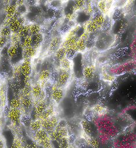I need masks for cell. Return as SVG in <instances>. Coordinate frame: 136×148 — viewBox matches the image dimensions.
Listing matches in <instances>:
<instances>
[{
  "mask_svg": "<svg viewBox=\"0 0 136 148\" xmlns=\"http://www.w3.org/2000/svg\"><path fill=\"white\" fill-rule=\"evenodd\" d=\"M0 148H7L6 139L1 135H0Z\"/></svg>",
  "mask_w": 136,
  "mask_h": 148,
  "instance_id": "52",
  "label": "cell"
},
{
  "mask_svg": "<svg viewBox=\"0 0 136 148\" xmlns=\"http://www.w3.org/2000/svg\"><path fill=\"white\" fill-rule=\"evenodd\" d=\"M80 125L82 132L89 137H97L94 134L97 132V128L90 121L86 119H82L80 122Z\"/></svg>",
  "mask_w": 136,
  "mask_h": 148,
  "instance_id": "5",
  "label": "cell"
},
{
  "mask_svg": "<svg viewBox=\"0 0 136 148\" xmlns=\"http://www.w3.org/2000/svg\"><path fill=\"white\" fill-rule=\"evenodd\" d=\"M12 75L15 78H19L22 75L21 69V62L18 64H16V65L14 66Z\"/></svg>",
  "mask_w": 136,
  "mask_h": 148,
  "instance_id": "44",
  "label": "cell"
},
{
  "mask_svg": "<svg viewBox=\"0 0 136 148\" xmlns=\"http://www.w3.org/2000/svg\"><path fill=\"white\" fill-rule=\"evenodd\" d=\"M33 44V40H32V36L29 35L26 36V38H23L21 40L20 43V47L22 49L26 48V47H29L32 46Z\"/></svg>",
  "mask_w": 136,
  "mask_h": 148,
  "instance_id": "42",
  "label": "cell"
},
{
  "mask_svg": "<svg viewBox=\"0 0 136 148\" xmlns=\"http://www.w3.org/2000/svg\"><path fill=\"white\" fill-rule=\"evenodd\" d=\"M78 53L72 46L66 48V57L71 60H73Z\"/></svg>",
  "mask_w": 136,
  "mask_h": 148,
  "instance_id": "47",
  "label": "cell"
},
{
  "mask_svg": "<svg viewBox=\"0 0 136 148\" xmlns=\"http://www.w3.org/2000/svg\"><path fill=\"white\" fill-rule=\"evenodd\" d=\"M59 120L58 117L55 114L48 119L42 120V128L50 134L55 130Z\"/></svg>",
  "mask_w": 136,
  "mask_h": 148,
  "instance_id": "11",
  "label": "cell"
},
{
  "mask_svg": "<svg viewBox=\"0 0 136 148\" xmlns=\"http://www.w3.org/2000/svg\"><path fill=\"white\" fill-rule=\"evenodd\" d=\"M58 78L55 85L57 87L65 89L69 84L71 78L72 71H67L60 68L57 69Z\"/></svg>",
  "mask_w": 136,
  "mask_h": 148,
  "instance_id": "1",
  "label": "cell"
},
{
  "mask_svg": "<svg viewBox=\"0 0 136 148\" xmlns=\"http://www.w3.org/2000/svg\"><path fill=\"white\" fill-rule=\"evenodd\" d=\"M100 78L104 82L107 83H112L116 79V76L107 71H103L101 73Z\"/></svg>",
  "mask_w": 136,
  "mask_h": 148,
  "instance_id": "31",
  "label": "cell"
},
{
  "mask_svg": "<svg viewBox=\"0 0 136 148\" xmlns=\"http://www.w3.org/2000/svg\"><path fill=\"white\" fill-rule=\"evenodd\" d=\"M83 26L84 31L89 34L95 33L97 32L100 31L99 27L91 19L83 25Z\"/></svg>",
  "mask_w": 136,
  "mask_h": 148,
  "instance_id": "20",
  "label": "cell"
},
{
  "mask_svg": "<svg viewBox=\"0 0 136 148\" xmlns=\"http://www.w3.org/2000/svg\"><path fill=\"white\" fill-rule=\"evenodd\" d=\"M5 116L7 119L11 122V125L20 127L23 116L20 109L9 108Z\"/></svg>",
  "mask_w": 136,
  "mask_h": 148,
  "instance_id": "2",
  "label": "cell"
},
{
  "mask_svg": "<svg viewBox=\"0 0 136 148\" xmlns=\"http://www.w3.org/2000/svg\"><path fill=\"white\" fill-rule=\"evenodd\" d=\"M37 148H42V147H41L40 146H39V145H38V146L37 147Z\"/></svg>",
  "mask_w": 136,
  "mask_h": 148,
  "instance_id": "58",
  "label": "cell"
},
{
  "mask_svg": "<svg viewBox=\"0 0 136 148\" xmlns=\"http://www.w3.org/2000/svg\"><path fill=\"white\" fill-rule=\"evenodd\" d=\"M43 88L41 84L39 81L32 84L31 91V97L34 100H36L39 98L43 90Z\"/></svg>",
  "mask_w": 136,
  "mask_h": 148,
  "instance_id": "18",
  "label": "cell"
},
{
  "mask_svg": "<svg viewBox=\"0 0 136 148\" xmlns=\"http://www.w3.org/2000/svg\"><path fill=\"white\" fill-rule=\"evenodd\" d=\"M98 11L105 16H109L114 10V1H99L96 4Z\"/></svg>",
  "mask_w": 136,
  "mask_h": 148,
  "instance_id": "8",
  "label": "cell"
},
{
  "mask_svg": "<svg viewBox=\"0 0 136 148\" xmlns=\"http://www.w3.org/2000/svg\"><path fill=\"white\" fill-rule=\"evenodd\" d=\"M52 72L48 69H44L41 70L38 73V81L41 83L43 89L45 85L48 82L51 77Z\"/></svg>",
  "mask_w": 136,
  "mask_h": 148,
  "instance_id": "15",
  "label": "cell"
},
{
  "mask_svg": "<svg viewBox=\"0 0 136 148\" xmlns=\"http://www.w3.org/2000/svg\"><path fill=\"white\" fill-rule=\"evenodd\" d=\"M63 1H50V8L54 10H58L60 9H62V4Z\"/></svg>",
  "mask_w": 136,
  "mask_h": 148,
  "instance_id": "48",
  "label": "cell"
},
{
  "mask_svg": "<svg viewBox=\"0 0 136 148\" xmlns=\"http://www.w3.org/2000/svg\"><path fill=\"white\" fill-rule=\"evenodd\" d=\"M42 27L41 26L37 23H30L29 35L31 36H35L38 33H41Z\"/></svg>",
  "mask_w": 136,
  "mask_h": 148,
  "instance_id": "33",
  "label": "cell"
},
{
  "mask_svg": "<svg viewBox=\"0 0 136 148\" xmlns=\"http://www.w3.org/2000/svg\"><path fill=\"white\" fill-rule=\"evenodd\" d=\"M55 59L58 62V65L59 62L66 57V48L64 47H61L54 54Z\"/></svg>",
  "mask_w": 136,
  "mask_h": 148,
  "instance_id": "34",
  "label": "cell"
},
{
  "mask_svg": "<svg viewBox=\"0 0 136 148\" xmlns=\"http://www.w3.org/2000/svg\"><path fill=\"white\" fill-rule=\"evenodd\" d=\"M10 108H20L21 107V100L18 97H12L8 103Z\"/></svg>",
  "mask_w": 136,
  "mask_h": 148,
  "instance_id": "36",
  "label": "cell"
},
{
  "mask_svg": "<svg viewBox=\"0 0 136 148\" xmlns=\"http://www.w3.org/2000/svg\"><path fill=\"white\" fill-rule=\"evenodd\" d=\"M12 33V31L9 26H1L0 27V36L1 38L10 39Z\"/></svg>",
  "mask_w": 136,
  "mask_h": 148,
  "instance_id": "37",
  "label": "cell"
},
{
  "mask_svg": "<svg viewBox=\"0 0 136 148\" xmlns=\"http://www.w3.org/2000/svg\"><path fill=\"white\" fill-rule=\"evenodd\" d=\"M107 17L108 16H105L100 13L99 11H97L94 13L90 19L99 27L100 31H101V29L107 19Z\"/></svg>",
  "mask_w": 136,
  "mask_h": 148,
  "instance_id": "16",
  "label": "cell"
},
{
  "mask_svg": "<svg viewBox=\"0 0 136 148\" xmlns=\"http://www.w3.org/2000/svg\"><path fill=\"white\" fill-rule=\"evenodd\" d=\"M63 40V37L61 35L54 36L51 39L47 54L48 56L54 54L61 47Z\"/></svg>",
  "mask_w": 136,
  "mask_h": 148,
  "instance_id": "7",
  "label": "cell"
},
{
  "mask_svg": "<svg viewBox=\"0 0 136 148\" xmlns=\"http://www.w3.org/2000/svg\"><path fill=\"white\" fill-rule=\"evenodd\" d=\"M38 50L39 49H37L33 46L22 49L23 59V58H29L31 60L33 59L37 56Z\"/></svg>",
  "mask_w": 136,
  "mask_h": 148,
  "instance_id": "21",
  "label": "cell"
},
{
  "mask_svg": "<svg viewBox=\"0 0 136 148\" xmlns=\"http://www.w3.org/2000/svg\"><path fill=\"white\" fill-rule=\"evenodd\" d=\"M55 114V104L52 103L49 104L47 109L44 112L40 115L39 119L41 120H45L47 119H50L52 116Z\"/></svg>",
  "mask_w": 136,
  "mask_h": 148,
  "instance_id": "22",
  "label": "cell"
},
{
  "mask_svg": "<svg viewBox=\"0 0 136 148\" xmlns=\"http://www.w3.org/2000/svg\"><path fill=\"white\" fill-rule=\"evenodd\" d=\"M34 100L31 97H23L21 100L20 110L23 116H30L33 108Z\"/></svg>",
  "mask_w": 136,
  "mask_h": 148,
  "instance_id": "9",
  "label": "cell"
},
{
  "mask_svg": "<svg viewBox=\"0 0 136 148\" xmlns=\"http://www.w3.org/2000/svg\"><path fill=\"white\" fill-rule=\"evenodd\" d=\"M49 138H50L49 134L43 128L37 131L35 133L33 134L31 136V139H33V141L36 143H38L42 140H44Z\"/></svg>",
  "mask_w": 136,
  "mask_h": 148,
  "instance_id": "17",
  "label": "cell"
},
{
  "mask_svg": "<svg viewBox=\"0 0 136 148\" xmlns=\"http://www.w3.org/2000/svg\"><path fill=\"white\" fill-rule=\"evenodd\" d=\"M1 36H0V39H1Z\"/></svg>",
  "mask_w": 136,
  "mask_h": 148,
  "instance_id": "59",
  "label": "cell"
},
{
  "mask_svg": "<svg viewBox=\"0 0 136 148\" xmlns=\"http://www.w3.org/2000/svg\"><path fill=\"white\" fill-rule=\"evenodd\" d=\"M10 41V39L1 38L0 39V53L3 50V49L7 45L8 43Z\"/></svg>",
  "mask_w": 136,
  "mask_h": 148,
  "instance_id": "51",
  "label": "cell"
},
{
  "mask_svg": "<svg viewBox=\"0 0 136 148\" xmlns=\"http://www.w3.org/2000/svg\"><path fill=\"white\" fill-rule=\"evenodd\" d=\"M32 84L30 81L26 82L24 88L22 89V91L19 96V98L22 100L23 97H31V91Z\"/></svg>",
  "mask_w": 136,
  "mask_h": 148,
  "instance_id": "30",
  "label": "cell"
},
{
  "mask_svg": "<svg viewBox=\"0 0 136 148\" xmlns=\"http://www.w3.org/2000/svg\"><path fill=\"white\" fill-rule=\"evenodd\" d=\"M47 101V99L39 103L36 106H34L32 112L31 113V117L32 120L39 119L40 115L47 109L49 104Z\"/></svg>",
  "mask_w": 136,
  "mask_h": 148,
  "instance_id": "10",
  "label": "cell"
},
{
  "mask_svg": "<svg viewBox=\"0 0 136 148\" xmlns=\"http://www.w3.org/2000/svg\"><path fill=\"white\" fill-rule=\"evenodd\" d=\"M1 81H2V79H1V75H0V84H1Z\"/></svg>",
  "mask_w": 136,
  "mask_h": 148,
  "instance_id": "57",
  "label": "cell"
},
{
  "mask_svg": "<svg viewBox=\"0 0 136 148\" xmlns=\"http://www.w3.org/2000/svg\"><path fill=\"white\" fill-rule=\"evenodd\" d=\"M5 117L4 116H0V132L2 130L3 126L5 124Z\"/></svg>",
  "mask_w": 136,
  "mask_h": 148,
  "instance_id": "53",
  "label": "cell"
},
{
  "mask_svg": "<svg viewBox=\"0 0 136 148\" xmlns=\"http://www.w3.org/2000/svg\"><path fill=\"white\" fill-rule=\"evenodd\" d=\"M1 61H2V56L1 55V54H0V64H1Z\"/></svg>",
  "mask_w": 136,
  "mask_h": 148,
  "instance_id": "56",
  "label": "cell"
},
{
  "mask_svg": "<svg viewBox=\"0 0 136 148\" xmlns=\"http://www.w3.org/2000/svg\"><path fill=\"white\" fill-rule=\"evenodd\" d=\"M2 108H3V107H2V103H1V99H0V111L1 110Z\"/></svg>",
  "mask_w": 136,
  "mask_h": 148,
  "instance_id": "55",
  "label": "cell"
},
{
  "mask_svg": "<svg viewBox=\"0 0 136 148\" xmlns=\"http://www.w3.org/2000/svg\"><path fill=\"white\" fill-rule=\"evenodd\" d=\"M50 95L52 103L54 104H58L63 100L65 96V89L58 88L55 84H53Z\"/></svg>",
  "mask_w": 136,
  "mask_h": 148,
  "instance_id": "3",
  "label": "cell"
},
{
  "mask_svg": "<svg viewBox=\"0 0 136 148\" xmlns=\"http://www.w3.org/2000/svg\"><path fill=\"white\" fill-rule=\"evenodd\" d=\"M72 47L78 53H84L87 51V48L86 45V40L83 38H80L78 42Z\"/></svg>",
  "mask_w": 136,
  "mask_h": 148,
  "instance_id": "25",
  "label": "cell"
},
{
  "mask_svg": "<svg viewBox=\"0 0 136 148\" xmlns=\"http://www.w3.org/2000/svg\"><path fill=\"white\" fill-rule=\"evenodd\" d=\"M129 1H114V9L125 8L127 5Z\"/></svg>",
  "mask_w": 136,
  "mask_h": 148,
  "instance_id": "45",
  "label": "cell"
},
{
  "mask_svg": "<svg viewBox=\"0 0 136 148\" xmlns=\"http://www.w3.org/2000/svg\"><path fill=\"white\" fill-rule=\"evenodd\" d=\"M69 128L66 127L59 130H54L49 134L50 137L52 142H58L63 137H68L70 135Z\"/></svg>",
  "mask_w": 136,
  "mask_h": 148,
  "instance_id": "13",
  "label": "cell"
},
{
  "mask_svg": "<svg viewBox=\"0 0 136 148\" xmlns=\"http://www.w3.org/2000/svg\"><path fill=\"white\" fill-rule=\"evenodd\" d=\"M91 111L94 114L101 117H103L104 115L105 114L107 110H106V108L104 106H103V105H101L99 104H97L94 105L92 107Z\"/></svg>",
  "mask_w": 136,
  "mask_h": 148,
  "instance_id": "28",
  "label": "cell"
},
{
  "mask_svg": "<svg viewBox=\"0 0 136 148\" xmlns=\"http://www.w3.org/2000/svg\"><path fill=\"white\" fill-rule=\"evenodd\" d=\"M58 68L67 70L72 71L73 70V61L72 60L67 58L66 57L62 60L59 63Z\"/></svg>",
  "mask_w": 136,
  "mask_h": 148,
  "instance_id": "27",
  "label": "cell"
},
{
  "mask_svg": "<svg viewBox=\"0 0 136 148\" xmlns=\"http://www.w3.org/2000/svg\"><path fill=\"white\" fill-rule=\"evenodd\" d=\"M37 143L42 148H54L52 144V141L50 138L44 140L40 141Z\"/></svg>",
  "mask_w": 136,
  "mask_h": 148,
  "instance_id": "46",
  "label": "cell"
},
{
  "mask_svg": "<svg viewBox=\"0 0 136 148\" xmlns=\"http://www.w3.org/2000/svg\"><path fill=\"white\" fill-rule=\"evenodd\" d=\"M118 141L124 143L133 144L136 143V134H127L122 136V138Z\"/></svg>",
  "mask_w": 136,
  "mask_h": 148,
  "instance_id": "32",
  "label": "cell"
},
{
  "mask_svg": "<svg viewBox=\"0 0 136 148\" xmlns=\"http://www.w3.org/2000/svg\"><path fill=\"white\" fill-rule=\"evenodd\" d=\"M96 66L94 64H87L84 66L82 75L83 78L87 82L94 80L96 73Z\"/></svg>",
  "mask_w": 136,
  "mask_h": 148,
  "instance_id": "12",
  "label": "cell"
},
{
  "mask_svg": "<svg viewBox=\"0 0 136 148\" xmlns=\"http://www.w3.org/2000/svg\"><path fill=\"white\" fill-rule=\"evenodd\" d=\"M20 46L12 45L10 44V46L8 47L7 49V56L10 59H14L18 57L19 53L20 52L19 49L20 48Z\"/></svg>",
  "mask_w": 136,
  "mask_h": 148,
  "instance_id": "26",
  "label": "cell"
},
{
  "mask_svg": "<svg viewBox=\"0 0 136 148\" xmlns=\"http://www.w3.org/2000/svg\"><path fill=\"white\" fill-rule=\"evenodd\" d=\"M134 68H136V61H130L117 66L115 68H112L108 72L112 75L116 76L121 75L122 73L127 72Z\"/></svg>",
  "mask_w": 136,
  "mask_h": 148,
  "instance_id": "4",
  "label": "cell"
},
{
  "mask_svg": "<svg viewBox=\"0 0 136 148\" xmlns=\"http://www.w3.org/2000/svg\"><path fill=\"white\" fill-rule=\"evenodd\" d=\"M79 38L76 36H66L63 37V40L62 44V47L67 48L74 45L79 40Z\"/></svg>",
  "mask_w": 136,
  "mask_h": 148,
  "instance_id": "24",
  "label": "cell"
},
{
  "mask_svg": "<svg viewBox=\"0 0 136 148\" xmlns=\"http://www.w3.org/2000/svg\"><path fill=\"white\" fill-rule=\"evenodd\" d=\"M21 69L22 75L24 77V83L26 84L30 81V78L32 73V60L23 58L21 61Z\"/></svg>",
  "mask_w": 136,
  "mask_h": 148,
  "instance_id": "6",
  "label": "cell"
},
{
  "mask_svg": "<svg viewBox=\"0 0 136 148\" xmlns=\"http://www.w3.org/2000/svg\"><path fill=\"white\" fill-rule=\"evenodd\" d=\"M59 148H71V143L68 137H63L56 142Z\"/></svg>",
  "mask_w": 136,
  "mask_h": 148,
  "instance_id": "40",
  "label": "cell"
},
{
  "mask_svg": "<svg viewBox=\"0 0 136 148\" xmlns=\"http://www.w3.org/2000/svg\"><path fill=\"white\" fill-rule=\"evenodd\" d=\"M25 2H26V1H20V0H19V1H16L15 4L16 5L17 7H19V6L24 4Z\"/></svg>",
  "mask_w": 136,
  "mask_h": 148,
  "instance_id": "54",
  "label": "cell"
},
{
  "mask_svg": "<svg viewBox=\"0 0 136 148\" xmlns=\"http://www.w3.org/2000/svg\"><path fill=\"white\" fill-rule=\"evenodd\" d=\"M17 8L18 7L15 4L11 3V4L4 5L3 10L5 14V19H10L14 17L17 12Z\"/></svg>",
  "mask_w": 136,
  "mask_h": 148,
  "instance_id": "19",
  "label": "cell"
},
{
  "mask_svg": "<svg viewBox=\"0 0 136 148\" xmlns=\"http://www.w3.org/2000/svg\"><path fill=\"white\" fill-rule=\"evenodd\" d=\"M8 85L5 80H2L0 84V99L2 103L3 108H5L8 106Z\"/></svg>",
  "mask_w": 136,
  "mask_h": 148,
  "instance_id": "14",
  "label": "cell"
},
{
  "mask_svg": "<svg viewBox=\"0 0 136 148\" xmlns=\"http://www.w3.org/2000/svg\"><path fill=\"white\" fill-rule=\"evenodd\" d=\"M29 29H30V24H26L25 25H23L21 28L18 31V33L20 37L21 40L23 38H26V36L29 35Z\"/></svg>",
  "mask_w": 136,
  "mask_h": 148,
  "instance_id": "39",
  "label": "cell"
},
{
  "mask_svg": "<svg viewBox=\"0 0 136 148\" xmlns=\"http://www.w3.org/2000/svg\"><path fill=\"white\" fill-rule=\"evenodd\" d=\"M86 5V1L83 0H79V1H74L73 2V5L74 11L76 13L83 11Z\"/></svg>",
  "mask_w": 136,
  "mask_h": 148,
  "instance_id": "35",
  "label": "cell"
},
{
  "mask_svg": "<svg viewBox=\"0 0 136 148\" xmlns=\"http://www.w3.org/2000/svg\"><path fill=\"white\" fill-rule=\"evenodd\" d=\"M42 122L43 121L40 119L31 120L29 125V130L32 134L42 128Z\"/></svg>",
  "mask_w": 136,
  "mask_h": 148,
  "instance_id": "29",
  "label": "cell"
},
{
  "mask_svg": "<svg viewBox=\"0 0 136 148\" xmlns=\"http://www.w3.org/2000/svg\"><path fill=\"white\" fill-rule=\"evenodd\" d=\"M29 12V7L26 4L19 6L17 8V13L21 16H24Z\"/></svg>",
  "mask_w": 136,
  "mask_h": 148,
  "instance_id": "49",
  "label": "cell"
},
{
  "mask_svg": "<svg viewBox=\"0 0 136 148\" xmlns=\"http://www.w3.org/2000/svg\"><path fill=\"white\" fill-rule=\"evenodd\" d=\"M22 136L14 135L13 141L11 145L10 148H23V143L22 142Z\"/></svg>",
  "mask_w": 136,
  "mask_h": 148,
  "instance_id": "38",
  "label": "cell"
},
{
  "mask_svg": "<svg viewBox=\"0 0 136 148\" xmlns=\"http://www.w3.org/2000/svg\"><path fill=\"white\" fill-rule=\"evenodd\" d=\"M67 127H68V124H67V121L65 119H61V120H59V121L58 123V125H56L55 130H59V129L66 128Z\"/></svg>",
  "mask_w": 136,
  "mask_h": 148,
  "instance_id": "50",
  "label": "cell"
},
{
  "mask_svg": "<svg viewBox=\"0 0 136 148\" xmlns=\"http://www.w3.org/2000/svg\"><path fill=\"white\" fill-rule=\"evenodd\" d=\"M23 25L22 23V22L19 21V19H18L14 22H13L12 23H11V24L10 25V27L12 31V33H18V31L19 30V29L21 28V27L23 26Z\"/></svg>",
  "mask_w": 136,
  "mask_h": 148,
  "instance_id": "43",
  "label": "cell"
},
{
  "mask_svg": "<svg viewBox=\"0 0 136 148\" xmlns=\"http://www.w3.org/2000/svg\"><path fill=\"white\" fill-rule=\"evenodd\" d=\"M21 38L18 34V33H12L10 38V43L11 45H16V46H20L21 43Z\"/></svg>",
  "mask_w": 136,
  "mask_h": 148,
  "instance_id": "41",
  "label": "cell"
},
{
  "mask_svg": "<svg viewBox=\"0 0 136 148\" xmlns=\"http://www.w3.org/2000/svg\"><path fill=\"white\" fill-rule=\"evenodd\" d=\"M33 44L32 46L37 49H40L44 41V36L43 33H40L32 36Z\"/></svg>",
  "mask_w": 136,
  "mask_h": 148,
  "instance_id": "23",
  "label": "cell"
}]
</instances>
